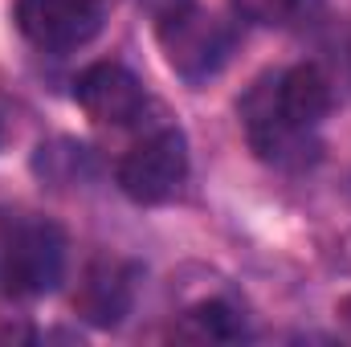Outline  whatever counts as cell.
Instances as JSON below:
<instances>
[{
  "instance_id": "1",
  "label": "cell",
  "mask_w": 351,
  "mask_h": 347,
  "mask_svg": "<svg viewBox=\"0 0 351 347\" xmlns=\"http://www.w3.org/2000/svg\"><path fill=\"white\" fill-rule=\"evenodd\" d=\"M66 274V233L33 213L0 221V294L41 298Z\"/></svg>"
},
{
  "instance_id": "2",
  "label": "cell",
  "mask_w": 351,
  "mask_h": 347,
  "mask_svg": "<svg viewBox=\"0 0 351 347\" xmlns=\"http://www.w3.org/2000/svg\"><path fill=\"white\" fill-rule=\"evenodd\" d=\"M156 37H160V49H164L168 66L192 86L221 74L229 53H233V29L221 16L196 8L192 0H184V4L156 16Z\"/></svg>"
},
{
  "instance_id": "3",
  "label": "cell",
  "mask_w": 351,
  "mask_h": 347,
  "mask_svg": "<svg viewBox=\"0 0 351 347\" xmlns=\"http://www.w3.org/2000/svg\"><path fill=\"white\" fill-rule=\"evenodd\" d=\"M188 180V143L180 127H156L119 164V188L135 204H164Z\"/></svg>"
},
{
  "instance_id": "4",
  "label": "cell",
  "mask_w": 351,
  "mask_h": 347,
  "mask_svg": "<svg viewBox=\"0 0 351 347\" xmlns=\"http://www.w3.org/2000/svg\"><path fill=\"white\" fill-rule=\"evenodd\" d=\"M12 21L25 41L49 53L86 45L106 21V0H16Z\"/></svg>"
},
{
  "instance_id": "5",
  "label": "cell",
  "mask_w": 351,
  "mask_h": 347,
  "mask_svg": "<svg viewBox=\"0 0 351 347\" xmlns=\"http://www.w3.org/2000/svg\"><path fill=\"white\" fill-rule=\"evenodd\" d=\"M74 98L86 110L90 123H102V127H127L147 106L139 78L119 62H98V66L82 70L74 82Z\"/></svg>"
},
{
  "instance_id": "6",
  "label": "cell",
  "mask_w": 351,
  "mask_h": 347,
  "mask_svg": "<svg viewBox=\"0 0 351 347\" xmlns=\"http://www.w3.org/2000/svg\"><path fill=\"white\" fill-rule=\"evenodd\" d=\"M135 278L139 270L123 258L90 261L78 282V294H74V311L90 327H119L135 302Z\"/></svg>"
},
{
  "instance_id": "7",
  "label": "cell",
  "mask_w": 351,
  "mask_h": 347,
  "mask_svg": "<svg viewBox=\"0 0 351 347\" xmlns=\"http://www.w3.org/2000/svg\"><path fill=\"white\" fill-rule=\"evenodd\" d=\"M241 119H245L250 147L262 156L265 164H290V160H302V143H306V135H298V131L278 115V102H274V78H262L258 86L245 94V102H241Z\"/></svg>"
},
{
  "instance_id": "8",
  "label": "cell",
  "mask_w": 351,
  "mask_h": 347,
  "mask_svg": "<svg viewBox=\"0 0 351 347\" xmlns=\"http://www.w3.org/2000/svg\"><path fill=\"white\" fill-rule=\"evenodd\" d=\"M274 102H278V115L298 131V135H311L327 110H331V82L319 66L302 62V66H290L286 74L274 78Z\"/></svg>"
},
{
  "instance_id": "9",
  "label": "cell",
  "mask_w": 351,
  "mask_h": 347,
  "mask_svg": "<svg viewBox=\"0 0 351 347\" xmlns=\"http://www.w3.org/2000/svg\"><path fill=\"white\" fill-rule=\"evenodd\" d=\"M176 339H188V344H233L245 335V319L237 307L221 302V298H208V302H196L188 307L172 327Z\"/></svg>"
},
{
  "instance_id": "10",
  "label": "cell",
  "mask_w": 351,
  "mask_h": 347,
  "mask_svg": "<svg viewBox=\"0 0 351 347\" xmlns=\"http://www.w3.org/2000/svg\"><path fill=\"white\" fill-rule=\"evenodd\" d=\"M233 12L250 25H286L298 12V0H233Z\"/></svg>"
},
{
  "instance_id": "11",
  "label": "cell",
  "mask_w": 351,
  "mask_h": 347,
  "mask_svg": "<svg viewBox=\"0 0 351 347\" xmlns=\"http://www.w3.org/2000/svg\"><path fill=\"white\" fill-rule=\"evenodd\" d=\"M0 135H4V123H0Z\"/></svg>"
}]
</instances>
